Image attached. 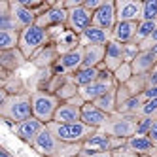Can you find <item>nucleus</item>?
I'll return each mask as SVG.
<instances>
[{
	"instance_id": "obj_5",
	"label": "nucleus",
	"mask_w": 157,
	"mask_h": 157,
	"mask_svg": "<svg viewBox=\"0 0 157 157\" xmlns=\"http://www.w3.org/2000/svg\"><path fill=\"white\" fill-rule=\"evenodd\" d=\"M125 144H127L125 138H116V136H110V134H106L102 131H97L93 136H89L82 144V150L97 151V153H114L121 148H125Z\"/></svg>"
},
{
	"instance_id": "obj_9",
	"label": "nucleus",
	"mask_w": 157,
	"mask_h": 157,
	"mask_svg": "<svg viewBox=\"0 0 157 157\" xmlns=\"http://www.w3.org/2000/svg\"><path fill=\"white\" fill-rule=\"evenodd\" d=\"M61 146H63V142L55 136V134L48 129V125H46V129L38 134V138L32 142L30 148L34 150L38 155H42V157H53L55 153L59 151Z\"/></svg>"
},
{
	"instance_id": "obj_6",
	"label": "nucleus",
	"mask_w": 157,
	"mask_h": 157,
	"mask_svg": "<svg viewBox=\"0 0 157 157\" xmlns=\"http://www.w3.org/2000/svg\"><path fill=\"white\" fill-rule=\"evenodd\" d=\"M102 132L110 134V136H116V138H125L129 140L131 136L136 134V117H131V116H121L116 114L110 116L108 123L100 129Z\"/></svg>"
},
{
	"instance_id": "obj_26",
	"label": "nucleus",
	"mask_w": 157,
	"mask_h": 157,
	"mask_svg": "<svg viewBox=\"0 0 157 157\" xmlns=\"http://www.w3.org/2000/svg\"><path fill=\"white\" fill-rule=\"evenodd\" d=\"M98 74H100L98 68H85V66H82L78 72H74V74L70 76V80L82 89V87H85V85H89V83L97 82V80H98Z\"/></svg>"
},
{
	"instance_id": "obj_7",
	"label": "nucleus",
	"mask_w": 157,
	"mask_h": 157,
	"mask_svg": "<svg viewBox=\"0 0 157 157\" xmlns=\"http://www.w3.org/2000/svg\"><path fill=\"white\" fill-rule=\"evenodd\" d=\"M66 23H68V10H64L61 2H51V6L36 19V25L48 30L66 29Z\"/></svg>"
},
{
	"instance_id": "obj_23",
	"label": "nucleus",
	"mask_w": 157,
	"mask_h": 157,
	"mask_svg": "<svg viewBox=\"0 0 157 157\" xmlns=\"http://www.w3.org/2000/svg\"><path fill=\"white\" fill-rule=\"evenodd\" d=\"M106 46H83V66L85 68H98L104 64Z\"/></svg>"
},
{
	"instance_id": "obj_35",
	"label": "nucleus",
	"mask_w": 157,
	"mask_h": 157,
	"mask_svg": "<svg viewBox=\"0 0 157 157\" xmlns=\"http://www.w3.org/2000/svg\"><path fill=\"white\" fill-rule=\"evenodd\" d=\"M82 151V146L80 144H64L59 148V151L55 153L53 157H76V155H80Z\"/></svg>"
},
{
	"instance_id": "obj_17",
	"label": "nucleus",
	"mask_w": 157,
	"mask_h": 157,
	"mask_svg": "<svg viewBox=\"0 0 157 157\" xmlns=\"http://www.w3.org/2000/svg\"><path fill=\"white\" fill-rule=\"evenodd\" d=\"M110 42H112V30H104L95 25H91L80 36L82 46H108Z\"/></svg>"
},
{
	"instance_id": "obj_28",
	"label": "nucleus",
	"mask_w": 157,
	"mask_h": 157,
	"mask_svg": "<svg viewBox=\"0 0 157 157\" xmlns=\"http://www.w3.org/2000/svg\"><path fill=\"white\" fill-rule=\"evenodd\" d=\"M55 95L61 98V102H68L70 98H74V97L80 95V87H78V85L70 80V76H66L64 80H63V83L59 85V89L55 91Z\"/></svg>"
},
{
	"instance_id": "obj_25",
	"label": "nucleus",
	"mask_w": 157,
	"mask_h": 157,
	"mask_svg": "<svg viewBox=\"0 0 157 157\" xmlns=\"http://www.w3.org/2000/svg\"><path fill=\"white\" fill-rule=\"evenodd\" d=\"M2 30H21L12 15V2L0 0V32Z\"/></svg>"
},
{
	"instance_id": "obj_4",
	"label": "nucleus",
	"mask_w": 157,
	"mask_h": 157,
	"mask_svg": "<svg viewBox=\"0 0 157 157\" xmlns=\"http://www.w3.org/2000/svg\"><path fill=\"white\" fill-rule=\"evenodd\" d=\"M30 98H32V116L46 125L51 123L55 112L61 106V98L49 91H30Z\"/></svg>"
},
{
	"instance_id": "obj_12",
	"label": "nucleus",
	"mask_w": 157,
	"mask_h": 157,
	"mask_svg": "<svg viewBox=\"0 0 157 157\" xmlns=\"http://www.w3.org/2000/svg\"><path fill=\"white\" fill-rule=\"evenodd\" d=\"M93 25L104 29V30H114V27L117 25V6H116V0H106V2L102 4V8L93 13Z\"/></svg>"
},
{
	"instance_id": "obj_43",
	"label": "nucleus",
	"mask_w": 157,
	"mask_h": 157,
	"mask_svg": "<svg viewBox=\"0 0 157 157\" xmlns=\"http://www.w3.org/2000/svg\"><path fill=\"white\" fill-rule=\"evenodd\" d=\"M148 136H150V140L157 146V119H155V123H153V127H151V131H150Z\"/></svg>"
},
{
	"instance_id": "obj_2",
	"label": "nucleus",
	"mask_w": 157,
	"mask_h": 157,
	"mask_svg": "<svg viewBox=\"0 0 157 157\" xmlns=\"http://www.w3.org/2000/svg\"><path fill=\"white\" fill-rule=\"evenodd\" d=\"M53 42V32L48 29H42L38 25H32L29 29L21 30V38H19V49L23 51V55L30 61L34 55L46 48L48 44Z\"/></svg>"
},
{
	"instance_id": "obj_44",
	"label": "nucleus",
	"mask_w": 157,
	"mask_h": 157,
	"mask_svg": "<svg viewBox=\"0 0 157 157\" xmlns=\"http://www.w3.org/2000/svg\"><path fill=\"white\" fill-rule=\"evenodd\" d=\"M0 157H15V155L10 151L8 148H4V146H2V148H0Z\"/></svg>"
},
{
	"instance_id": "obj_24",
	"label": "nucleus",
	"mask_w": 157,
	"mask_h": 157,
	"mask_svg": "<svg viewBox=\"0 0 157 157\" xmlns=\"http://www.w3.org/2000/svg\"><path fill=\"white\" fill-rule=\"evenodd\" d=\"M155 64H157V59L151 55V51H140V53L136 55V59L131 63L132 74H134V76H148V74L153 70Z\"/></svg>"
},
{
	"instance_id": "obj_33",
	"label": "nucleus",
	"mask_w": 157,
	"mask_h": 157,
	"mask_svg": "<svg viewBox=\"0 0 157 157\" xmlns=\"http://www.w3.org/2000/svg\"><path fill=\"white\" fill-rule=\"evenodd\" d=\"M132 76H134V74H132V66H131V63H123L119 68L114 72V78H116V83H117V85H125Z\"/></svg>"
},
{
	"instance_id": "obj_8",
	"label": "nucleus",
	"mask_w": 157,
	"mask_h": 157,
	"mask_svg": "<svg viewBox=\"0 0 157 157\" xmlns=\"http://www.w3.org/2000/svg\"><path fill=\"white\" fill-rule=\"evenodd\" d=\"M82 66H83V46H78L68 53H63L51 68V72L55 76H72Z\"/></svg>"
},
{
	"instance_id": "obj_15",
	"label": "nucleus",
	"mask_w": 157,
	"mask_h": 157,
	"mask_svg": "<svg viewBox=\"0 0 157 157\" xmlns=\"http://www.w3.org/2000/svg\"><path fill=\"white\" fill-rule=\"evenodd\" d=\"M110 119V114L102 112L100 108H97L93 102H85L82 106V123H85L87 127H91L95 131H100Z\"/></svg>"
},
{
	"instance_id": "obj_42",
	"label": "nucleus",
	"mask_w": 157,
	"mask_h": 157,
	"mask_svg": "<svg viewBox=\"0 0 157 157\" xmlns=\"http://www.w3.org/2000/svg\"><path fill=\"white\" fill-rule=\"evenodd\" d=\"M146 80H148V85H157V64L153 66V70L146 76Z\"/></svg>"
},
{
	"instance_id": "obj_40",
	"label": "nucleus",
	"mask_w": 157,
	"mask_h": 157,
	"mask_svg": "<svg viewBox=\"0 0 157 157\" xmlns=\"http://www.w3.org/2000/svg\"><path fill=\"white\" fill-rule=\"evenodd\" d=\"M142 98H144V100L157 98V85H148V87H146V91L142 93Z\"/></svg>"
},
{
	"instance_id": "obj_22",
	"label": "nucleus",
	"mask_w": 157,
	"mask_h": 157,
	"mask_svg": "<svg viewBox=\"0 0 157 157\" xmlns=\"http://www.w3.org/2000/svg\"><path fill=\"white\" fill-rule=\"evenodd\" d=\"M136 29H138V23H134V21H121V23H117L114 27V30H112V40H116L119 44L134 42Z\"/></svg>"
},
{
	"instance_id": "obj_41",
	"label": "nucleus",
	"mask_w": 157,
	"mask_h": 157,
	"mask_svg": "<svg viewBox=\"0 0 157 157\" xmlns=\"http://www.w3.org/2000/svg\"><path fill=\"white\" fill-rule=\"evenodd\" d=\"M80 155L82 157H114V153H97V151H89V150H82Z\"/></svg>"
},
{
	"instance_id": "obj_29",
	"label": "nucleus",
	"mask_w": 157,
	"mask_h": 157,
	"mask_svg": "<svg viewBox=\"0 0 157 157\" xmlns=\"http://www.w3.org/2000/svg\"><path fill=\"white\" fill-rule=\"evenodd\" d=\"M21 30H2L0 32V51H12L19 48Z\"/></svg>"
},
{
	"instance_id": "obj_14",
	"label": "nucleus",
	"mask_w": 157,
	"mask_h": 157,
	"mask_svg": "<svg viewBox=\"0 0 157 157\" xmlns=\"http://www.w3.org/2000/svg\"><path fill=\"white\" fill-rule=\"evenodd\" d=\"M116 6H117V23H121V21H134V23L142 21L144 2H140V0H116Z\"/></svg>"
},
{
	"instance_id": "obj_46",
	"label": "nucleus",
	"mask_w": 157,
	"mask_h": 157,
	"mask_svg": "<svg viewBox=\"0 0 157 157\" xmlns=\"http://www.w3.org/2000/svg\"><path fill=\"white\" fill-rule=\"evenodd\" d=\"M138 157H151V155H138Z\"/></svg>"
},
{
	"instance_id": "obj_11",
	"label": "nucleus",
	"mask_w": 157,
	"mask_h": 157,
	"mask_svg": "<svg viewBox=\"0 0 157 157\" xmlns=\"http://www.w3.org/2000/svg\"><path fill=\"white\" fill-rule=\"evenodd\" d=\"M91 25H93V13L89 12V10H85L83 6L74 8V10L68 12V23H66V29H68L70 32H74V34L82 36Z\"/></svg>"
},
{
	"instance_id": "obj_48",
	"label": "nucleus",
	"mask_w": 157,
	"mask_h": 157,
	"mask_svg": "<svg viewBox=\"0 0 157 157\" xmlns=\"http://www.w3.org/2000/svg\"><path fill=\"white\" fill-rule=\"evenodd\" d=\"M155 157H157V153H155Z\"/></svg>"
},
{
	"instance_id": "obj_32",
	"label": "nucleus",
	"mask_w": 157,
	"mask_h": 157,
	"mask_svg": "<svg viewBox=\"0 0 157 157\" xmlns=\"http://www.w3.org/2000/svg\"><path fill=\"white\" fill-rule=\"evenodd\" d=\"M125 87L131 91V95H142L146 91V87H148V80H146V76H132L131 80L125 83Z\"/></svg>"
},
{
	"instance_id": "obj_21",
	"label": "nucleus",
	"mask_w": 157,
	"mask_h": 157,
	"mask_svg": "<svg viewBox=\"0 0 157 157\" xmlns=\"http://www.w3.org/2000/svg\"><path fill=\"white\" fill-rule=\"evenodd\" d=\"M125 148L132 153L136 155H151L155 157L157 153V146L150 140V136H140V134H134V136H131L125 144Z\"/></svg>"
},
{
	"instance_id": "obj_37",
	"label": "nucleus",
	"mask_w": 157,
	"mask_h": 157,
	"mask_svg": "<svg viewBox=\"0 0 157 157\" xmlns=\"http://www.w3.org/2000/svg\"><path fill=\"white\" fill-rule=\"evenodd\" d=\"M142 19H146V21H157V0H146V2H144Z\"/></svg>"
},
{
	"instance_id": "obj_47",
	"label": "nucleus",
	"mask_w": 157,
	"mask_h": 157,
	"mask_svg": "<svg viewBox=\"0 0 157 157\" xmlns=\"http://www.w3.org/2000/svg\"><path fill=\"white\" fill-rule=\"evenodd\" d=\"M76 157H82V155H76Z\"/></svg>"
},
{
	"instance_id": "obj_31",
	"label": "nucleus",
	"mask_w": 157,
	"mask_h": 157,
	"mask_svg": "<svg viewBox=\"0 0 157 157\" xmlns=\"http://www.w3.org/2000/svg\"><path fill=\"white\" fill-rule=\"evenodd\" d=\"M155 27H157V21H146V19H142V21H138V29H136V36H134V44H140L142 42H146L150 36H151V32L155 30Z\"/></svg>"
},
{
	"instance_id": "obj_10",
	"label": "nucleus",
	"mask_w": 157,
	"mask_h": 157,
	"mask_svg": "<svg viewBox=\"0 0 157 157\" xmlns=\"http://www.w3.org/2000/svg\"><path fill=\"white\" fill-rule=\"evenodd\" d=\"M29 59L23 55L19 48L12 51H0V68H2V80H6L8 76L15 74L21 66H25Z\"/></svg>"
},
{
	"instance_id": "obj_45",
	"label": "nucleus",
	"mask_w": 157,
	"mask_h": 157,
	"mask_svg": "<svg viewBox=\"0 0 157 157\" xmlns=\"http://www.w3.org/2000/svg\"><path fill=\"white\" fill-rule=\"evenodd\" d=\"M150 51H151V55H153V57L157 59V44H155V46H151V49H150Z\"/></svg>"
},
{
	"instance_id": "obj_3",
	"label": "nucleus",
	"mask_w": 157,
	"mask_h": 157,
	"mask_svg": "<svg viewBox=\"0 0 157 157\" xmlns=\"http://www.w3.org/2000/svg\"><path fill=\"white\" fill-rule=\"evenodd\" d=\"M48 129L64 144H83L89 136L97 132L95 129L87 127L85 123H48Z\"/></svg>"
},
{
	"instance_id": "obj_16",
	"label": "nucleus",
	"mask_w": 157,
	"mask_h": 157,
	"mask_svg": "<svg viewBox=\"0 0 157 157\" xmlns=\"http://www.w3.org/2000/svg\"><path fill=\"white\" fill-rule=\"evenodd\" d=\"M59 57H61V53H59L57 44L51 42V44H48L46 48H42L34 57L30 59V63L34 64L38 70H48V68H53L55 63L59 61Z\"/></svg>"
},
{
	"instance_id": "obj_27",
	"label": "nucleus",
	"mask_w": 157,
	"mask_h": 157,
	"mask_svg": "<svg viewBox=\"0 0 157 157\" xmlns=\"http://www.w3.org/2000/svg\"><path fill=\"white\" fill-rule=\"evenodd\" d=\"M93 104L97 108H100L102 112H106V114L114 116L116 112H117V93H116V89H112L110 93H106V95H102L100 98H97Z\"/></svg>"
},
{
	"instance_id": "obj_38",
	"label": "nucleus",
	"mask_w": 157,
	"mask_h": 157,
	"mask_svg": "<svg viewBox=\"0 0 157 157\" xmlns=\"http://www.w3.org/2000/svg\"><path fill=\"white\" fill-rule=\"evenodd\" d=\"M123 49H125V63H132L136 59V55L140 53V46L134 42H129V44H123Z\"/></svg>"
},
{
	"instance_id": "obj_36",
	"label": "nucleus",
	"mask_w": 157,
	"mask_h": 157,
	"mask_svg": "<svg viewBox=\"0 0 157 157\" xmlns=\"http://www.w3.org/2000/svg\"><path fill=\"white\" fill-rule=\"evenodd\" d=\"M155 119L153 117H136V134L140 136H148L151 127H153Z\"/></svg>"
},
{
	"instance_id": "obj_1",
	"label": "nucleus",
	"mask_w": 157,
	"mask_h": 157,
	"mask_svg": "<svg viewBox=\"0 0 157 157\" xmlns=\"http://www.w3.org/2000/svg\"><path fill=\"white\" fill-rule=\"evenodd\" d=\"M0 117L8 125H19L32 117V98L29 93H19V95H10L4 89H0Z\"/></svg>"
},
{
	"instance_id": "obj_30",
	"label": "nucleus",
	"mask_w": 157,
	"mask_h": 157,
	"mask_svg": "<svg viewBox=\"0 0 157 157\" xmlns=\"http://www.w3.org/2000/svg\"><path fill=\"white\" fill-rule=\"evenodd\" d=\"M2 89L6 93L10 95H19V93H29V89H27V83L21 80L19 76H8L6 80H2Z\"/></svg>"
},
{
	"instance_id": "obj_34",
	"label": "nucleus",
	"mask_w": 157,
	"mask_h": 157,
	"mask_svg": "<svg viewBox=\"0 0 157 157\" xmlns=\"http://www.w3.org/2000/svg\"><path fill=\"white\" fill-rule=\"evenodd\" d=\"M138 117H153L157 119V98L144 100V104L138 112Z\"/></svg>"
},
{
	"instance_id": "obj_13",
	"label": "nucleus",
	"mask_w": 157,
	"mask_h": 157,
	"mask_svg": "<svg viewBox=\"0 0 157 157\" xmlns=\"http://www.w3.org/2000/svg\"><path fill=\"white\" fill-rule=\"evenodd\" d=\"M44 129H46V123H42L40 119H36L34 116H32V117H29L27 121L15 125L13 132H15V136H17L19 140H23L25 144L32 146V142L38 138V134H40Z\"/></svg>"
},
{
	"instance_id": "obj_18",
	"label": "nucleus",
	"mask_w": 157,
	"mask_h": 157,
	"mask_svg": "<svg viewBox=\"0 0 157 157\" xmlns=\"http://www.w3.org/2000/svg\"><path fill=\"white\" fill-rule=\"evenodd\" d=\"M125 63V49H123V44L112 40L106 46V57H104V66L114 74L119 66Z\"/></svg>"
},
{
	"instance_id": "obj_19",
	"label": "nucleus",
	"mask_w": 157,
	"mask_h": 157,
	"mask_svg": "<svg viewBox=\"0 0 157 157\" xmlns=\"http://www.w3.org/2000/svg\"><path fill=\"white\" fill-rule=\"evenodd\" d=\"M55 123H82V106L74 102H61L55 112Z\"/></svg>"
},
{
	"instance_id": "obj_39",
	"label": "nucleus",
	"mask_w": 157,
	"mask_h": 157,
	"mask_svg": "<svg viewBox=\"0 0 157 157\" xmlns=\"http://www.w3.org/2000/svg\"><path fill=\"white\" fill-rule=\"evenodd\" d=\"M104 2H106V0H83V8L89 10L91 13H95V12H98V10L102 8Z\"/></svg>"
},
{
	"instance_id": "obj_20",
	"label": "nucleus",
	"mask_w": 157,
	"mask_h": 157,
	"mask_svg": "<svg viewBox=\"0 0 157 157\" xmlns=\"http://www.w3.org/2000/svg\"><path fill=\"white\" fill-rule=\"evenodd\" d=\"M12 15L15 19V23L19 25V29H29L32 25H36V19L38 15L32 12V10H29L21 0H17V2H12Z\"/></svg>"
}]
</instances>
